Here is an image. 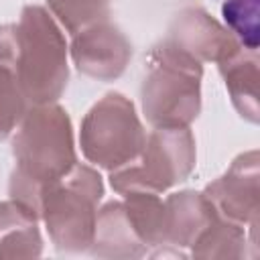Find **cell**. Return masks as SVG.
Wrapping results in <instances>:
<instances>
[{
	"mask_svg": "<svg viewBox=\"0 0 260 260\" xmlns=\"http://www.w3.org/2000/svg\"><path fill=\"white\" fill-rule=\"evenodd\" d=\"M213 209L238 225H256L258 215V152H246L234 160L230 171L211 183L205 193Z\"/></svg>",
	"mask_w": 260,
	"mask_h": 260,
	"instance_id": "cell-7",
	"label": "cell"
},
{
	"mask_svg": "<svg viewBox=\"0 0 260 260\" xmlns=\"http://www.w3.org/2000/svg\"><path fill=\"white\" fill-rule=\"evenodd\" d=\"M0 67L8 69L24 100L55 102L67 85V45L43 6H26L20 20L0 26Z\"/></svg>",
	"mask_w": 260,
	"mask_h": 260,
	"instance_id": "cell-1",
	"label": "cell"
},
{
	"mask_svg": "<svg viewBox=\"0 0 260 260\" xmlns=\"http://www.w3.org/2000/svg\"><path fill=\"white\" fill-rule=\"evenodd\" d=\"M102 195L100 175L85 165H75L65 177L41 189L39 215H43L57 248L83 250L93 242L95 207Z\"/></svg>",
	"mask_w": 260,
	"mask_h": 260,
	"instance_id": "cell-4",
	"label": "cell"
},
{
	"mask_svg": "<svg viewBox=\"0 0 260 260\" xmlns=\"http://www.w3.org/2000/svg\"><path fill=\"white\" fill-rule=\"evenodd\" d=\"M79 142L89 162L118 171L140 156L146 134L132 102L122 93H108L83 118Z\"/></svg>",
	"mask_w": 260,
	"mask_h": 260,
	"instance_id": "cell-6",
	"label": "cell"
},
{
	"mask_svg": "<svg viewBox=\"0 0 260 260\" xmlns=\"http://www.w3.org/2000/svg\"><path fill=\"white\" fill-rule=\"evenodd\" d=\"M221 14L240 45L256 51L258 47V0H225Z\"/></svg>",
	"mask_w": 260,
	"mask_h": 260,
	"instance_id": "cell-13",
	"label": "cell"
},
{
	"mask_svg": "<svg viewBox=\"0 0 260 260\" xmlns=\"http://www.w3.org/2000/svg\"><path fill=\"white\" fill-rule=\"evenodd\" d=\"M195 167V140L187 126L154 128L144 142L140 156L114 171L112 187L122 193H160L173 187Z\"/></svg>",
	"mask_w": 260,
	"mask_h": 260,
	"instance_id": "cell-5",
	"label": "cell"
},
{
	"mask_svg": "<svg viewBox=\"0 0 260 260\" xmlns=\"http://www.w3.org/2000/svg\"><path fill=\"white\" fill-rule=\"evenodd\" d=\"M37 219L39 213L16 199L0 203V256H37L41 252Z\"/></svg>",
	"mask_w": 260,
	"mask_h": 260,
	"instance_id": "cell-10",
	"label": "cell"
},
{
	"mask_svg": "<svg viewBox=\"0 0 260 260\" xmlns=\"http://www.w3.org/2000/svg\"><path fill=\"white\" fill-rule=\"evenodd\" d=\"M169 43L189 53L199 63L201 61L221 63L242 47L240 41L228 28L219 26L203 10L183 12L181 18H177V30H173Z\"/></svg>",
	"mask_w": 260,
	"mask_h": 260,
	"instance_id": "cell-9",
	"label": "cell"
},
{
	"mask_svg": "<svg viewBox=\"0 0 260 260\" xmlns=\"http://www.w3.org/2000/svg\"><path fill=\"white\" fill-rule=\"evenodd\" d=\"M14 158L12 199L39 213L41 189L65 177L77 165L67 112L53 104H43L26 112L14 136Z\"/></svg>",
	"mask_w": 260,
	"mask_h": 260,
	"instance_id": "cell-2",
	"label": "cell"
},
{
	"mask_svg": "<svg viewBox=\"0 0 260 260\" xmlns=\"http://www.w3.org/2000/svg\"><path fill=\"white\" fill-rule=\"evenodd\" d=\"M71 57L81 73L110 81L126 69V63L132 57V47L116 26L100 20L73 35Z\"/></svg>",
	"mask_w": 260,
	"mask_h": 260,
	"instance_id": "cell-8",
	"label": "cell"
},
{
	"mask_svg": "<svg viewBox=\"0 0 260 260\" xmlns=\"http://www.w3.org/2000/svg\"><path fill=\"white\" fill-rule=\"evenodd\" d=\"M24 116V95L14 75L0 67V140L6 138Z\"/></svg>",
	"mask_w": 260,
	"mask_h": 260,
	"instance_id": "cell-14",
	"label": "cell"
},
{
	"mask_svg": "<svg viewBox=\"0 0 260 260\" xmlns=\"http://www.w3.org/2000/svg\"><path fill=\"white\" fill-rule=\"evenodd\" d=\"M232 102L250 122H258V59L256 51L240 47L219 63Z\"/></svg>",
	"mask_w": 260,
	"mask_h": 260,
	"instance_id": "cell-12",
	"label": "cell"
},
{
	"mask_svg": "<svg viewBox=\"0 0 260 260\" xmlns=\"http://www.w3.org/2000/svg\"><path fill=\"white\" fill-rule=\"evenodd\" d=\"M95 254L100 256H140L138 248L142 240L138 238L124 203H108L100 209L95 217L93 242Z\"/></svg>",
	"mask_w": 260,
	"mask_h": 260,
	"instance_id": "cell-11",
	"label": "cell"
},
{
	"mask_svg": "<svg viewBox=\"0 0 260 260\" xmlns=\"http://www.w3.org/2000/svg\"><path fill=\"white\" fill-rule=\"evenodd\" d=\"M201 63L169 41L154 49L142 85V106L154 128L187 126L199 114Z\"/></svg>",
	"mask_w": 260,
	"mask_h": 260,
	"instance_id": "cell-3",
	"label": "cell"
}]
</instances>
